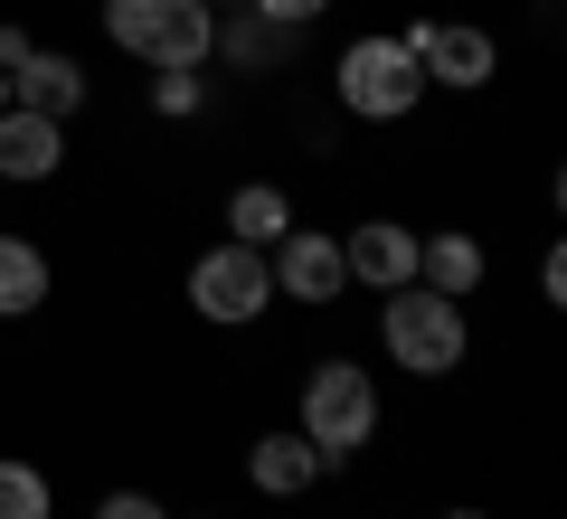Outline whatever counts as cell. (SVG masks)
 <instances>
[{"mask_svg": "<svg viewBox=\"0 0 567 519\" xmlns=\"http://www.w3.org/2000/svg\"><path fill=\"white\" fill-rule=\"evenodd\" d=\"M341 264H350V283H369V293H398V283H416V227L406 218H360L341 237Z\"/></svg>", "mask_w": 567, "mask_h": 519, "instance_id": "9c48e42d", "label": "cell"}, {"mask_svg": "<svg viewBox=\"0 0 567 519\" xmlns=\"http://www.w3.org/2000/svg\"><path fill=\"white\" fill-rule=\"evenodd\" d=\"M539 293H548V302H567V256H558V246L539 256Z\"/></svg>", "mask_w": 567, "mask_h": 519, "instance_id": "44dd1931", "label": "cell"}, {"mask_svg": "<svg viewBox=\"0 0 567 519\" xmlns=\"http://www.w3.org/2000/svg\"><path fill=\"white\" fill-rule=\"evenodd\" d=\"M152 114H171V123L208 114V76L199 66H152Z\"/></svg>", "mask_w": 567, "mask_h": 519, "instance_id": "e0dca14e", "label": "cell"}, {"mask_svg": "<svg viewBox=\"0 0 567 519\" xmlns=\"http://www.w3.org/2000/svg\"><path fill=\"white\" fill-rule=\"evenodd\" d=\"M0 519H58V491H48L39 463L0 454Z\"/></svg>", "mask_w": 567, "mask_h": 519, "instance_id": "2e32d148", "label": "cell"}, {"mask_svg": "<svg viewBox=\"0 0 567 519\" xmlns=\"http://www.w3.org/2000/svg\"><path fill=\"white\" fill-rule=\"evenodd\" d=\"M331 85H341V104L360 123H406L435 85H425V66H416V48L398 39V29H360V39L341 48V66H331Z\"/></svg>", "mask_w": 567, "mask_h": 519, "instance_id": "3957f363", "label": "cell"}, {"mask_svg": "<svg viewBox=\"0 0 567 519\" xmlns=\"http://www.w3.org/2000/svg\"><path fill=\"white\" fill-rule=\"evenodd\" d=\"M199 519H227V510H199Z\"/></svg>", "mask_w": 567, "mask_h": 519, "instance_id": "d4e9b609", "label": "cell"}, {"mask_svg": "<svg viewBox=\"0 0 567 519\" xmlns=\"http://www.w3.org/2000/svg\"><path fill=\"white\" fill-rule=\"evenodd\" d=\"M29 48H39V39H29V29H20V20H0V76H10V66H20V58H29Z\"/></svg>", "mask_w": 567, "mask_h": 519, "instance_id": "ffe728a7", "label": "cell"}, {"mask_svg": "<svg viewBox=\"0 0 567 519\" xmlns=\"http://www.w3.org/2000/svg\"><path fill=\"white\" fill-rule=\"evenodd\" d=\"M95 519H171V510H162L152 491H104V500H95Z\"/></svg>", "mask_w": 567, "mask_h": 519, "instance_id": "d6986e66", "label": "cell"}, {"mask_svg": "<svg viewBox=\"0 0 567 519\" xmlns=\"http://www.w3.org/2000/svg\"><path fill=\"white\" fill-rule=\"evenodd\" d=\"M265 274H275L284 302H303V312H331V302L350 293V264H341V237L331 227H284L275 246H265Z\"/></svg>", "mask_w": 567, "mask_h": 519, "instance_id": "8992f818", "label": "cell"}, {"mask_svg": "<svg viewBox=\"0 0 567 519\" xmlns=\"http://www.w3.org/2000/svg\"><path fill=\"white\" fill-rule=\"evenodd\" d=\"M246 10H256V20H275L284 39H293V29H312V20H322L331 0H246Z\"/></svg>", "mask_w": 567, "mask_h": 519, "instance_id": "ac0fdd59", "label": "cell"}, {"mask_svg": "<svg viewBox=\"0 0 567 519\" xmlns=\"http://www.w3.org/2000/svg\"><path fill=\"white\" fill-rule=\"evenodd\" d=\"M189 312L208 331H246V321L275 312V274H265V246H237L218 237L208 256H189Z\"/></svg>", "mask_w": 567, "mask_h": 519, "instance_id": "5b68a950", "label": "cell"}, {"mask_svg": "<svg viewBox=\"0 0 567 519\" xmlns=\"http://www.w3.org/2000/svg\"><path fill=\"white\" fill-rule=\"evenodd\" d=\"M293 435L322 454V473L360 463L369 444H379V378H360V360H322L303 378V425H293Z\"/></svg>", "mask_w": 567, "mask_h": 519, "instance_id": "6da1fadb", "label": "cell"}, {"mask_svg": "<svg viewBox=\"0 0 567 519\" xmlns=\"http://www.w3.org/2000/svg\"><path fill=\"white\" fill-rule=\"evenodd\" d=\"M208 10H237V0H208Z\"/></svg>", "mask_w": 567, "mask_h": 519, "instance_id": "603a6c76", "label": "cell"}, {"mask_svg": "<svg viewBox=\"0 0 567 519\" xmlns=\"http://www.w3.org/2000/svg\"><path fill=\"white\" fill-rule=\"evenodd\" d=\"M284 48H293V39H284L275 20H256V10H246V0H237V20H227V10H218V39H208V58L246 66V76H275V66H284Z\"/></svg>", "mask_w": 567, "mask_h": 519, "instance_id": "9a60e30c", "label": "cell"}, {"mask_svg": "<svg viewBox=\"0 0 567 519\" xmlns=\"http://www.w3.org/2000/svg\"><path fill=\"white\" fill-rule=\"evenodd\" d=\"M0 104H10V76H0Z\"/></svg>", "mask_w": 567, "mask_h": 519, "instance_id": "cb8c5ba5", "label": "cell"}, {"mask_svg": "<svg viewBox=\"0 0 567 519\" xmlns=\"http://www.w3.org/2000/svg\"><path fill=\"white\" fill-rule=\"evenodd\" d=\"M435 519H492V510H473V500H454V510H435Z\"/></svg>", "mask_w": 567, "mask_h": 519, "instance_id": "7402d4cb", "label": "cell"}, {"mask_svg": "<svg viewBox=\"0 0 567 519\" xmlns=\"http://www.w3.org/2000/svg\"><path fill=\"white\" fill-rule=\"evenodd\" d=\"M483 274H492V256H483L473 227H435V237H416V283H425V293L473 302V293H483Z\"/></svg>", "mask_w": 567, "mask_h": 519, "instance_id": "30bf717a", "label": "cell"}, {"mask_svg": "<svg viewBox=\"0 0 567 519\" xmlns=\"http://www.w3.org/2000/svg\"><path fill=\"white\" fill-rule=\"evenodd\" d=\"M48 293H58V264H48V246L20 237V227H0V321H29Z\"/></svg>", "mask_w": 567, "mask_h": 519, "instance_id": "7c38bea8", "label": "cell"}, {"mask_svg": "<svg viewBox=\"0 0 567 519\" xmlns=\"http://www.w3.org/2000/svg\"><path fill=\"white\" fill-rule=\"evenodd\" d=\"M10 104H29V114H85V66L66 58V48H29L20 66H10Z\"/></svg>", "mask_w": 567, "mask_h": 519, "instance_id": "8fae6325", "label": "cell"}, {"mask_svg": "<svg viewBox=\"0 0 567 519\" xmlns=\"http://www.w3.org/2000/svg\"><path fill=\"white\" fill-rule=\"evenodd\" d=\"M398 39L416 48L425 85H445V95H483V85L502 76V48H492V29H473V20H416V29H398Z\"/></svg>", "mask_w": 567, "mask_h": 519, "instance_id": "52a82bcc", "label": "cell"}, {"mask_svg": "<svg viewBox=\"0 0 567 519\" xmlns=\"http://www.w3.org/2000/svg\"><path fill=\"white\" fill-rule=\"evenodd\" d=\"M284 227H293V189L284 180H237L227 189V237L237 246H275Z\"/></svg>", "mask_w": 567, "mask_h": 519, "instance_id": "5bb4252c", "label": "cell"}, {"mask_svg": "<svg viewBox=\"0 0 567 519\" xmlns=\"http://www.w3.org/2000/svg\"><path fill=\"white\" fill-rule=\"evenodd\" d=\"M379 350L406 369V378H454V369H464V350H473L464 302L425 293V283H398V293L379 302Z\"/></svg>", "mask_w": 567, "mask_h": 519, "instance_id": "7a4b0ae2", "label": "cell"}, {"mask_svg": "<svg viewBox=\"0 0 567 519\" xmlns=\"http://www.w3.org/2000/svg\"><path fill=\"white\" fill-rule=\"evenodd\" d=\"M104 39L142 66H208L218 10L208 0H104Z\"/></svg>", "mask_w": 567, "mask_h": 519, "instance_id": "277c9868", "label": "cell"}, {"mask_svg": "<svg viewBox=\"0 0 567 519\" xmlns=\"http://www.w3.org/2000/svg\"><path fill=\"white\" fill-rule=\"evenodd\" d=\"M246 481H256L265 500H303L312 481H322V454H312L303 435H256L246 444Z\"/></svg>", "mask_w": 567, "mask_h": 519, "instance_id": "4fadbf2b", "label": "cell"}, {"mask_svg": "<svg viewBox=\"0 0 567 519\" xmlns=\"http://www.w3.org/2000/svg\"><path fill=\"white\" fill-rule=\"evenodd\" d=\"M66 170V123L58 114H29V104H0V180L10 189H39Z\"/></svg>", "mask_w": 567, "mask_h": 519, "instance_id": "ba28073f", "label": "cell"}]
</instances>
